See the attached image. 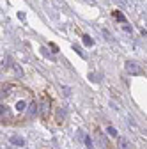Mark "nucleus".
Masks as SVG:
<instances>
[{"mask_svg":"<svg viewBox=\"0 0 147 149\" xmlns=\"http://www.w3.org/2000/svg\"><path fill=\"white\" fill-rule=\"evenodd\" d=\"M37 112H39V105L35 103L34 100H30V103H28V108H27V119H32V117H35V116H37Z\"/></svg>","mask_w":147,"mask_h":149,"instance_id":"f257e3e1","label":"nucleus"},{"mask_svg":"<svg viewBox=\"0 0 147 149\" xmlns=\"http://www.w3.org/2000/svg\"><path fill=\"white\" fill-rule=\"evenodd\" d=\"M126 71L133 74V77H138V74H142V68L135 62H126Z\"/></svg>","mask_w":147,"mask_h":149,"instance_id":"f03ea898","label":"nucleus"},{"mask_svg":"<svg viewBox=\"0 0 147 149\" xmlns=\"http://www.w3.org/2000/svg\"><path fill=\"white\" fill-rule=\"evenodd\" d=\"M48 107H50V98L48 96H43V101H41V107H39V110H41L43 116L48 114Z\"/></svg>","mask_w":147,"mask_h":149,"instance_id":"7ed1b4c3","label":"nucleus"},{"mask_svg":"<svg viewBox=\"0 0 147 149\" xmlns=\"http://www.w3.org/2000/svg\"><path fill=\"white\" fill-rule=\"evenodd\" d=\"M117 146H119V149H131V146H130V142H128L126 137H119L117 139Z\"/></svg>","mask_w":147,"mask_h":149,"instance_id":"20e7f679","label":"nucleus"},{"mask_svg":"<svg viewBox=\"0 0 147 149\" xmlns=\"http://www.w3.org/2000/svg\"><path fill=\"white\" fill-rule=\"evenodd\" d=\"M11 144H14V146H23L25 140L21 137H11Z\"/></svg>","mask_w":147,"mask_h":149,"instance_id":"39448f33","label":"nucleus"},{"mask_svg":"<svg viewBox=\"0 0 147 149\" xmlns=\"http://www.w3.org/2000/svg\"><path fill=\"white\" fill-rule=\"evenodd\" d=\"M106 133L112 135V137H119V135H117V130H115L114 126H108V128H106Z\"/></svg>","mask_w":147,"mask_h":149,"instance_id":"423d86ee","label":"nucleus"},{"mask_svg":"<svg viewBox=\"0 0 147 149\" xmlns=\"http://www.w3.org/2000/svg\"><path fill=\"white\" fill-rule=\"evenodd\" d=\"M114 18H117L119 22H122V23H126V18L122 16V13H119V11H114Z\"/></svg>","mask_w":147,"mask_h":149,"instance_id":"0eeeda50","label":"nucleus"},{"mask_svg":"<svg viewBox=\"0 0 147 149\" xmlns=\"http://www.w3.org/2000/svg\"><path fill=\"white\" fill-rule=\"evenodd\" d=\"M83 45H85V46H92V45H94V41L90 39L89 36H83Z\"/></svg>","mask_w":147,"mask_h":149,"instance_id":"6e6552de","label":"nucleus"},{"mask_svg":"<svg viewBox=\"0 0 147 149\" xmlns=\"http://www.w3.org/2000/svg\"><path fill=\"white\" fill-rule=\"evenodd\" d=\"M75 52H78L80 57H83V52H82V48H80V46H75Z\"/></svg>","mask_w":147,"mask_h":149,"instance_id":"1a4fd4ad","label":"nucleus"}]
</instances>
